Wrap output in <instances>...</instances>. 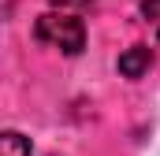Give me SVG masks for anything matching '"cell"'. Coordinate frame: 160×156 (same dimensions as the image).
<instances>
[{
    "label": "cell",
    "mask_w": 160,
    "mask_h": 156,
    "mask_svg": "<svg viewBox=\"0 0 160 156\" xmlns=\"http://www.w3.org/2000/svg\"><path fill=\"white\" fill-rule=\"evenodd\" d=\"M34 37L41 45H56V48H63L67 56H78L82 45H86V30H82V22L75 15H56V11H45L38 22H34Z\"/></svg>",
    "instance_id": "6da1fadb"
},
{
    "label": "cell",
    "mask_w": 160,
    "mask_h": 156,
    "mask_svg": "<svg viewBox=\"0 0 160 156\" xmlns=\"http://www.w3.org/2000/svg\"><path fill=\"white\" fill-rule=\"evenodd\" d=\"M56 7H89L93 0H52Z\"/></svg>",
    "instance_id": "5b68a950"
},
{
    "label": "cell",
    "mask_w": 160,
    "mask_h": 156,
    "mask_svg": "<svg viewBox=\"0 0 160 156\" xmlns=\"http://www.w3.org/2000/svg\"><path fill=\"white\" fill-rule=\"evenodd\" d=\"M0 156H30V141H26L22 134L8 130V134L0 138Z\"/></svg>",
    "instance_id": "3957f363"
},
{
    "label": "cell",
    "mask_w": 160,
    "mask_h": 156,
    "mask_svg": "<svg viewBox=\"0 0 160 156\" xmlns=\"http://www.w3.org/2000/svg\"><path fill=\"white\" fill-rule=\"evenodd\" d=\"M149 67H153V56H149L145 45H134V48H127L119 56V75L123 78H142Z\"/></svg>",
    "instance_id": "7a4b0ae2"
},
{
    "label": "cell",
    "mask_w": 160,
    "mask_h": 156,
    "mask_svg": "<svg viewBox=\"0 0 160 156\" xmlns=\"http://www.w3.org/2000/svg\"><path fill=\"white\" fill-rule=\"evenodd\" d=\"M142 15H145V22L157 26V37H160V0H142Z\"/></svg>",
    "instance_id": "277c9868"
}]
</instances>
